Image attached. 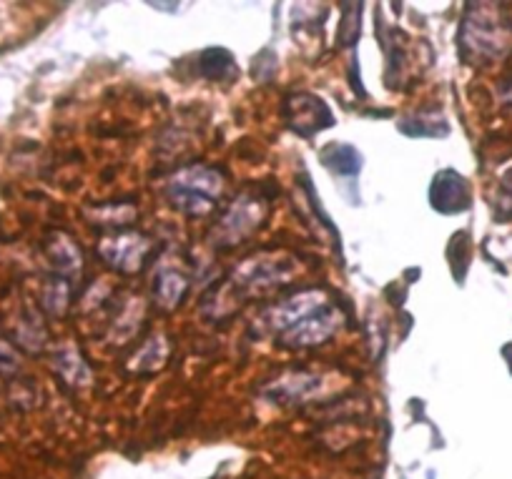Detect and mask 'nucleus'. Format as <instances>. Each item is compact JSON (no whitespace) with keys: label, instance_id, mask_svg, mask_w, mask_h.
I'll return each mask as SVG.
<instances>
[{"label":"nucleus","instance_id":"nucleus-1","mask_svg":"<svg viewBox=\"0 0 512 479\" xmlns=\"http://www.w3.org/2000/svg\"><path fill=\"white\" fill-rule=\"evenodd\" d=\"M16 354H13V349L8 347L6 342H0V372H6V369H13L16 367Z\"/></svg>","mask_w":512,"mask_h":479},{"label":"nucleus","instance_id":"nucleus-2","mask_svg":"<svg viewBox=\"0 0 512 479\" xmlns=\"http://www.w3.org/2000/svg\"><path fill=\"white\" fill-rule=\"evenodd\" d=\"M507 186H510V201H512V181H507Z\"/></svg>","mask_w":512,"mask_h":479}]
</instances>
